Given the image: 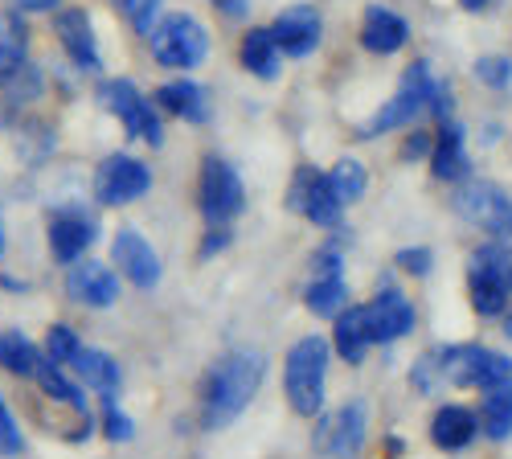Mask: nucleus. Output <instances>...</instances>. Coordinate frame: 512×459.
Wrapping results in <instances>:
<instances>
[{
  "label": "nucleus",
  "mask_w": 512,
  "mask_h": 459,
  "mask_svg": "<svg viewBox=\"0 0 512 459\" xmlns=\"http://www.w3.org/2000/svg\"><path fill=\"white\" fill-rule=\"evenodd\" d=\"M70 365L78 369V378L87 382V386H95L99 394H107V398H111V394L119 390V365H115L103 349H78Z\"/></svg>",
  "instance_id": "obj_24"
},
{
  "label": "nucleus",
  "mask_w": 512,
  "mask_h": 459,
  "mask_svg": "<svg viewBox=\"0 0 512 459\" xmlns=\"http://www.w3.org/2000/svg\"><path fill=\"white\" fill-rule=\"evenodd\" d=\"M111 259L119 263V271L132 279L140 291H152V287L160 283V255L152 250V242H148L140 230H132V226H123V230L115 234Z\"/></svg>",
  "instance_id": "obj_10"
},
{
  "label": "nucleus",
  "mask_w": 512,
  "mask_h": 459,
  "mask_svg": "<svg viewBox=\"0 0 512 459\" xmlns=\"http://www.w3.org/2000/svg\"><path fill=\"white\" fill-rule=\"evenodd\" d=\"M95 238H99L95 222L82 218V214H58L50 222V250H54L58 263H78Z\"/></svg>",
  "instance_id": "obj_17"
},
{
  "label": "nucleus",
  "mask_w": 512,
  "mask_h": 459,
  "mask_svg": "<svg viewBox=\"0 0 512 459\" xmlns=\"http://www.w3.org/2000/svg\"><path fill=\"white\" fill-rule=\"evenodd\" d=\"M406 37H410V25L394 13V9H381L373 5L365 13V25H361V46L369 54H398L406 46Z\"/></svg>",
  "instance_id": "obj_18"
},
{
  "label": "nucleus",
  "mask_w": 512,
  "mask_h": 459,
  "mask_svg": "<svg viewBox=\"0 0 512 459\" xmlns=\"http://www.w3.org/2000/svg\"><path fill=\"white\" fill-rule=\"evenodd\" d=\"M365 320H369V341L390 345V341H402L414 328V304L398 287H381L377 300L365 308Z\"/></svg>",
  "instance_id": "obj_12"
},
{
  "label": "nucleus",
  "mask_w": 512,
  "mask_h": 459,
  "mask_svg": "<svg viewBox=\"0 0 512 459\" xmlns=\"http://www.w3.org/2000/svg\"><path fill=\"white\" fill-rule=\"evenodd\" d=\"M54 33L62 41V50L70 54V62L78 70H103V54H99V37H95V25L87 17V9H58L54 17Z\"/></svg>",
  "instance_id": "obj_11"
},
{
  "label": "nucleus",
  "mask_w": 512,
  "mask_h": 459,
  "mask_svg": "<svg viewBox=\"0 0 512 459\" xmlns=\"http://www.w3.org/2000/svg\"><path fill=\"white\" fill-rule=\"evenodd\" d=\"M66 291L70 300L87 304V308H111L119 300V279L107 263H70V275H66Z\"/></svg>",
  "instance_id": "obj_15"
},
{
  "label": "nucleus",
  "mask_w": 512,
  "mask_h": 459,
  "mask_svg": "<svg viewBox=\"0 0 512 459\" xmlns=\"http://www.w3.org/2000/svg\"><path fill=\"white\" fill-rule=\"evenodd\" d=\"M25 54H29V29H25L17 9H5L0 13V78L21 70Z\"/></svg>",
  "instance_id": "obj_21"
},
{
  "label": "nucleus",
  "mask_w": 512,
  "mask_h": 459,
  "mask_svg": "<svg viewBox=\"0 0 512 459\" xmlns=\"http://www.w3.org/2000/svg\"><path fill=\"white\" fill-rule=\"evenodd\" d=\"M0 365H5L9 373H17V378H29V373H37V365H41L37 345L17 328L0 332Z\"/></svg>",
  "instance_id": "obj_26"
},
{
  "label": "nucleus",
  "mask_w": 512,
  "mask_h": 459,
  "mask_svg": "<svg viewBox=\"0 0 512 459\" xmlns=\"http://www.w3.org/2000/svg\"><path fill=\"white\" fill-rule=\"evenodd\" d=\"M320 29H324V21H320V13H316L312 5H291V9H283V13L275 17V25H271L275 46H279L283 54H291V58L312 54V50L320 46Z\"/></svg>",
  "instance_id": "obj_13"
},
{
  "label": "nucleus",
  "mask_w": 512,
  "mask_h": 459,
  "mask_svg": "<svg viewBox=\"0 0 512 459\" xmlns=\"http://www.w3.org/2000/svg\"><path fill=\"white\" fill-rule=\"evenodd\" d=\"M455 210L472 226L488 230L496 238V246H512V197L500 185H492V181L463 185L455 193Z\"/></svg>",
  "instance_id": "obj_5"
},
{
  "label": "nucleus",
  "mask_w": 512,
  "mask_h": 459,
  "mask_svg": "<svg viewBox=\"0 0 512 459\" xmlns=\"http://www.w3.org/2000/svg\"><path fill=\"white\" fill-rule=\"evenodd\" d=\"M148 41H152V58L168 70H193L209 54V33L189 13H168L160 25H152Z\"/></svg>",
  "instance_id": "obj_4"
},
{
  "label": "nucleus",
  "mask_w": 512,
  "mask_h": 459,
  "mask_svg": "<svg viewBox=\"0 0 512 459\" xmlns=\"http://www.w3.org/2000/svg\"><path fill=\"white\" fill-rule=\"evenodd\" d=\"M21 447H25V439H21V427L13 423L9 406L0 402V455H17Z\"/></svg>",
  "instance_id": "obj_35"
},
{
  "label": "nucleus",
  "mask_w": 512,
  "mask_h": 459,
  "mask_svg": "<svg viewBox=\"0 0 512 459\" xmlns=\"http://www.w3.org/2000/svg\"><path fill=\"white\" fill-rule=\"evenodd\" d=\"M431 439L443 447V451H459L476 439V414L463 410V406H443L431 423Z\"/></svg>",
  "instance_id": "obj_20"
},
{
  "label": "nucleus",
  "mask_w": 512,
  "mask_h": 459,
  "mask_svg": "<svg viewBox=\"0 0 512 459\" xmlns=\"http://www.w3.org/2000/svg\"><path fill=\"white\" fill-rule=\"evenodd\" d=\"M369 320H365V308H349L336 316V353L345 357L349 365H357L369 349Z\"/></svg>",
  "instance_id": "obj_22"
},
{
  "label": "nucleus",
  "mask_w": 512,
  "mask_h": 459,
  "mask_svg": "<svg viewBox=\"0 0 512 459\" xmlns=\"http://www.w3.org/2000/svg\"><path fill=\"white\" fill-rule=\"evenodd\" d=\"M37 382H41V390H46L50 398H58V402H66V406H74V410H87V398L78 394V386H74V382H66L62 365L41 361V365H37Z\"/></svg>",
  "instance_id": "obj_30"
},
{
  "label": "nucleus",
  "mask_w": 512,
  "mask_h": 459,
  "mask_svg": "<svg viewBox=\"0 0 512 459\" xmlns=\"http://www.w3.org/2000/svg\"><path fill=\"white\" fill-rule=\"evenodd\" d=\"M447 107H451L447 87H439V82L431 78V70L418 62V66L406 74L402 91L365 123L361 136H377V132H390V128H406V123H414V115H422V111H439V115H443Z\"/></svg>",
  "instance_id": "obj_2"
},
{
  "label": "nucleus",
  "mask_w": 512,
  "mask_h": 459,
  "mask_svg": "<svg viewBox=\"0 0 512 459\" xmlns=\"http://www.w3.org/2000/svg\"><path fill=\"white\" fill-rule=\"evenodd\" d=\"M459 5H463V9H467V13H480V9H484V5H488V0H459Z\"/></svg>",
  "instance_id": "obj_39"
},
{
  "label": "nucleus",
  "mask_w": 512,
  "mask_h": 459,
  "mask_svg": "<svg viewBox=\"0 0 512 459\" xmlns=\"http://www.w3.org/2000/svg\"><path fill=\"white\" fill-rule=\"evenodd\" d=\"M291 210H300L316 226H336L340 222V201H336L328 177H320L312 169H300V177H295V185H291Z\"/></svg>",
  "instance_id": "obj_16"
},
{
  "label": "nucleus",
  "mask_w": 512,
  "mask_h": 459,
  "mask_svg": "<svg viewBox=\"0 0 512 459\" xmlns=\"http://www.w3.org/2000/svg\"><path fill=\"white\" fill-rule=\"evenodd\" d=\"M0 250H5V230H0Z\"/></svg>",
  "instance_id": "obj_40"
},
{
  "label": "nucleus",
  "mask_w": 512,
  "mask_h": 459,
  "mask_svg": "<svg viewBox=\"0 0 512 459\" xmlns=\"http://www.w3.org/2000/svg\"><path fill=\"white\" fill-rule=\"evenodd\" d=\"M398 263L406 267V271H414V275H426V271H431V250H402V255H398Z\"/></svg>",
  "instance_id": "obj_37"
},
{
  "label": "nucleus",
  "mask_w": 512,
  "mask_h": 459,
  "mask_svg": "<svg viewBox=\"0 0 512 459\" xmlns=\"http://www.w3.org/2000/svg\"><path fill=\"white\" fill-rule=\"evenodd\" d=\"M328 185H332V193H336V201H340V205L361 201V197H365V185H369L365 164H361V160H353V156L336 160V164H332V173H328Z\"/></svg>",
  "instance_id": "obj_27"
},
{
  "label": "nucleus",
  "mask_w": 512,
  "mask_h": 459,
  "mask_svg": "<svg viewBox=\"0 0 512 459\" xmlns=\"http://www.w3.org/2000/svg\"><path fill=\"white\" fill-rule=\"evenodd\" d=\"M0 87H5V95L13 99V103H29V99H37L41 95V74L25 62L21 70H13L9 78H0Z\"/></svg>",
  "instance_id": "obj_31"
},
{
  "label": "nucleus",
  "mask_w": 512,
  "mask_h": 459,
  "mask_svg": "<svg viewBox=\"0 0 512 459\" xmlns=\"http://www.w3.org/2000/svg\"><path fill=\"white\" fill-rule=\"evenodd\" d=\"M512 300V259L504 246H484L472 255V304L480 316H500Z\"/></svg>",
  "instance_id": "obj_6"
},
{
  "label": "nucleus",
  "mask_w": 512,
  "mask_h": 459,
  "mask_svg": "<svg viewBox=\"0 0 512 459\" xmlns=\"http://www.w3.org/2000/svg\"><path fill=\"white\" fill-rule=\"evenodd\" d=\"M263 373H267V357L254 349H238L213 365L209 386H205V427L218 431V427L234 423L250 406L254 390L263 386Z\"/></svg>",
  "instance_id": "obj_1"
},
{
  "label": "nucleus",
  "mask_w": 512,
  "mask_h": 459,
  "mask_svg": "<svg viewBox=\"0 0 512 459\" xmlns=\"http://www.w3.org/2000/svg\"><path fill=\"white\" fill-rule=\"evenodd\" d=\"M78 349H82V345H78V337H74V328H66V324H54V328H50V337H46V353H50V361H54V365H70Z\"/></svg>",
  "instance_id": "obj_32"
},
{
  "label": "nucleus",
  "mask_w": 512,
  "mask_h": 459,
  "mask_svg": "<svg viewBox=\"0 0 512 459\" xmlns=\"http://www.w3.org/2000/svg\"><path fill=\"white\" fill-rule=\"evenodd\" d=\"M476 78L500 91V87H508V82H512V62L508 58H480L476 62Z\"/></svg>",
  "instance_id": "obj_34"
},
{
  "label": "nucleus",
  "mask_w": 512,
  "mask_h": 459,
  "mask_svg": "<svg viewBox=\"0 0 512 459\" xmlns=\"http://www.w3.org/2000/svg\"><path fill=\"white\" fill-rule=\"evenodd\" d=\"M99 99L111 115H119V123L127 132H132L136 140H148V144H160L164 140V128H160V115L152 111V103L136 91V82L127 78H111L99 87Z\"/></svg>",
  "instance_id": "obj_8"
},
{
  "label": "nucleus",
  "mask_w": 512,
  "mask_h": 459,
  "mask_svg": "<svg viewBox=\"0 0 512 459\" xmlns=\"http://www.w3.org/2000/svg\"><path fill=\"white\" fill-rule=\"evenodd\" d=\"M324 378H328V345L320 337H304L295 341L287 353V402L295 414H320L324 406Z\"/></svg>",
  "instance_id": "obj_3"
},
{
  "label": "nucleus",
  "mask_w": 512,
  "mask_h": 459,
  "mask_svg": "<svg viewBox=\"0 0 512 459\" xmlns=\"http://www.w3.org/2000/svg\"><path fill=\"white\" fill-rule=\"evenodd\" d=\"M484 435L488 439H508L512 435V382L488 390V398H484Z\"/></svg>",
  "instance_id": "obj_29"
},
{
  "label": "nucleus",
  "mask_w": 512,
  "mask_h": 459,
  "mask_svg": "<svg viewBox=\"0 0 512 459\" xmlns=\"http://www.w3.org/2000/svg\"><path fill=\"white\" fill-rule=\"evenodd\" d=\"M349 304V291H345V279L340 275H316L312 287H308V308L316 316H340Z\"/></svg>",
  "instance_id": "obj_28"
},
{
  "label": "nucleus",
  "mask_w": 512,
  "mask_h": 459,
  "mask_svg": "<svg viewBox=\"0 0 512 459\" xmlns=\"http://www.w3.org/2000/svg\"><path fill=\"white\" fill-rule=\"evenodd\" d=\"M197 197H201V214H205L209 226H226L230 218H238V214H242V201H246L238 173L230 169L226 160H218V156H209V160L201 164Z\"/></svg>",
  "instance_id": "obj_7"
},
{
  "label": "nucleus",
  "mask_w": 512,
  "mask_h": 459,
  "mask_svg": "<svg viewBox=\"0 0 512 459\" xmlns=\"http://www.w3.org/2000/svg\"><path fill=\"white\" fill-rule=\"evenodd\" d=\"M152 189V173H148V164L136 160V156H107L99 164V173H95V197L103 205H132L140 201L144 193Z\"/></svg>",
  "instance_id": "obj_9"
},
{
  "label": "nucleus",
  "mask_w": 512,
  "mask_h": 459,
  "mask_svg": "<svg viewBox=\"0 0 512 459\" xmlns=\"http://www.w3.org/2000/svg\"><path fill=\"white\" fill-rule=\"evenodd\" d=\"M361 443H365V402L340 406L316 435V447L328 451L332 459H353L361 451Z\"/></svg>",
  "instance_id": "obj_14"
},
{
  "label": "nucleus",
  "mask_w": 512,
  "mask_h": 459,
  "mask_svg": "<svg viewBox=\"0 0 512 459\" xmlns=\"http://www.w3.org/2000/svg\"><path fill=\"white\" fill-rule=\"evenodd\" d=\"M242 66L259 78H275L279 74V46L271 29H250L242 37Z\"/></svg>",
  "instance_id": "obj_25"
},
{
  "label": "nucleus",
  "mask_w": 512,
  "mask_h": 459,
  "mask_svg": "<svg viewBox=\"0 0 512 459\" xmlns=\"http://www.w3.org/2000/svg\"><path fill=\"white\" fill-rule=\"evenodd\" d=\"M431 164H435V177H443V181H455V177L467 173V148H463V128L459 123H447V128L439 132Z\"/></svg>",
  "instance_id": "obj_23"
},
{
  "label": "nucleus",
  "mask_w": 512,
  "mask_h": 459,
  "mask_svg": "<svg viewBox=\"0 0 512 459\" xmlns=\"http://www.w3.org/2000/svg\"><path fill=\"white\" fill-rule=\"evenodd\" d=\"M119 13L132 21V29L136 33H152V25H156V13H160V0H119Z\"/></svg>",
  "instance_id": "obj_33"
},
{
  "label": "nucleus",
  "mask_w": 512,
  "mask_h": 459,
  "mask_svg": "<svg viewBox=\"0 0 512 459\" xmlns=\"http://www.w3.org/2000/svg\"><path fill=\"white\" fill-rule=\"evenodd\" d=\"M132 435H136L132 419H127V414H119V410L107 402V439H115V443H127Z\"/></svg>",
  "instance_id": "obj_36"
},
{
  "label": "nucleus",
  "mask_w": 512,
  "mask_h": 459,
  "mask_svg": "<svg viewBox=\"0 0 512 459\" xmlns=\"http://www.w3.org/2000/svg\"><path fill=\"white\" fill-rule=\"evenodd\" d=\"M62 5V0H13L17 13H54Z\"/></svg>",
  "instance_id": "obj_38"
},
{
  "label": "nucleus",
  "mask_w": 512,
  "mask_h": 459,
  "mask_svg": "<svg viewBox=\"0 0 512 459\" xmlns=\"http://www.w3.org/2000/svg\"><path fill=\"white\" fill-rule=\"evenodd\" d=\"M156 103L164 111L189 119V123H205L209 119V95H205V87H197V82H189V78L164 82V87L156 91Z\"/></svg>",
  "instance_id": "obj_19"
}]
</instances>
